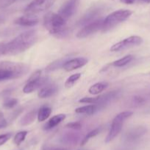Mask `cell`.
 Returning a JSON list of instances; mask_svg holds the SVG:
<instances>
[{
	"instance_id": "cell-28",
	"label": "cell",
	"mask_w": 150,
	"mask_h": 150,
	"mask_svg": "<svg viewBox=\"0 0 150 150\" xmlns=\"http://www.w3.org/2000/svg\"><path fill=\"white\" fill-rule=\"evenodd\" d=\"M82 127V125L79 122H70L66 125V127L73 130H79Z\"/></svg>"
},
{
	"instance_id": "cell-18",
	"label": "cell",
	"mask_w": 150,
	"mask_h": 150,
	"mask_svg": "<svg viewBox=\"0 0 150 150\" xmlns=\"http://www.w3.org/2000/svg\"><path fill=\"white\" fill-rule=\"evenodd\" d=\"M108 86V83L107 82H99V83H95L92 85L88 89V92L90 94L94 95H96L102 92L104 89H106Z\"/></svg>"
},
{
	"instance_id": "cell-4",
	"label": "cell",
	"mask_w": 150,
	"mask_h": 150,
	"mask_svg": "<svg viewBox=\"0 0 150 150\" xmlns=\"http://www.w3.org/2000/svg\"><path fill=\"white\" fill-rule=\"evenodd\" d=\"M132 14V11L129 10H125V9H121V10L113 12L109 14L105 18H104L101 32H106L113 28L116 27L119 23L127 20Z\"/></svg>"
},
{
	"instance_id": "cell-1",
	"label": "cell",
	"mask_w": 150,
	"mask_h": 150,
	"mask_svg": "<svg viewBox=\"0 0 150 150\" xmlns=\"http://www.w3.org/2000/svg\"><path fill=\"white\" fill-rule=\"evenodd\" d=\"M38 38L36 30L26 31L18 35L7 43H5L4 55H17L24 52L34 45Z\"/></svg>"
},
{
	"instance_id": "cell-26",
	"label": "cell",
	"mask_w": 150,
	"mask_h": 150,
	"mask_svg": "<svg viewBox=\"0 0 150 150\" xmlns=\"http://www.w3.org/2000/svg\"><path fill=\"white\" fill-rule=\"evenodd\" d=\"M17 103H18L17 99H16V98H9V99H7L5 101H4L3 105H4V107L5 108L10 109V108H13V107L16 106Z\"/></svg>"
},
{
	"instance_id": "cell-13",
	"label": "cell",
	"mask_w": 150,
	"mask_h": 150,
	"mask_svg": "<svg viewBox=\"0 0 150 150\" xmlns=\"http://www.w3.org/2000/svg\"><path fill=\"white\" fill-rule=\"evenodd\" d=\"M39 22V20L37 17H35V15H27L24 16H21V17L18 18L16 21H15V23L21 26H27V27H30V26H34L37 25Z\"/></svg>"
},
{
	"instance_id": "cell-24",
	"label": "cell",
	"mask_w": 150,
	"mask_h": 150,
	"mask_svg": "<svg viewBox=\"0 0 150 150\" xmlns=\"http://www.w3.org/2000/svg\"><path fill=\"white\" fill-rule=\"evenodd\" d=\"M100 131H101V129L96 128V129H94V130H91V132H89V133H88V134H87L86 136L84 137V139H82V142H81V146H84V145L86 144L90 139H92V138H94V137H95V136H96L97 135L100 133Z\"/></svg>"
},
{
	"instance_id": "cell-14",
	"label": "cell",
	"mask_w": 150,
	"mask_h": 150,
	"mask_svg": "<svg viewBox=\"0 0 150 150\" xmlns=\"http://www.w3.org/2000/svg\"><path fill=\"white\" fill-rule=\"evenodd\" d=\"M104 108L100 104H91V105H84V106L79 107V108L75 109V112L76 114H86V115H92V114H95L100 109Z\"/></svg>"
},
{
	"instance_id": "cell-30",
	"label": "cell",
	"mask_w": 150,
	"mask_h": 150,
	"mask_svg": "<svg viewBox=\"0 0 150 150\" xmlns=\"http://www.w3.org/2000/svg\"><path fill=\"white\" fill-rule=\"evenodd\" d=\"M16 1V0H0V9L8 7Z\"/></svg>"
},
{
	"instance_id": "cell-19",
	"label": "cell",
	"mask_w": 150,
	"mask_h": 150,
	"mask_svg": "<svg viewBox=\"0 0 150 150\" xmlns=\"http://www.w3.org/2000/svg\"><path fill=\"white\" fill-rule=\"evenodd\" d=\"M51 114V108L48 105H43L38 111L37 117L38 122H44L49 117Z\"/></svg>"
},
{
	"instance_id": "cell-29",
	"label": "cell",
	"mask_w": 150,
	"mask_h": 150,
	"mask_svg": "<svg viewBox=\"0 0 150 150\" xmlns=\"http://www.w3.org/2000/svg\"><path fill=\"white\" fill-rule=\"evenodd\" d=\"M11 133H5V134L0 135V146L4 144L11 138Z\"/></svg>"
},
{
	"instance_id": "cell-34",
	"label": "cell",
	"mask_w": 150,
	"mask_h": 150,
	"mask_svg": "<svg viewBox=\"0 0 150 150\" xmlns=\"http://www.w3.org/2000/svg\"><path fill=\"white\" fill-rule=\"evenodd\" d=\"M4 46H5V42H0V56L4 55Z\"/></svg>"
},
{
	"instance_id": "cell-21",
	"label": "cell",
	"mask_w": 150,
	"mask_h": 150,
	"mask_svg": "<svg viewBox=\"0 0 150 150\" xmlns=\"http://www.w3.org/2000/svg\"><path fill=\"white\" fill-rule=\"evenodd\" d=\"M133 58L134 57L132 55H126L125 56V57H122V58L119 59L112 62L111 65L116 67H124V66L126 65V64H129V62H131L132 60L133 59Z\"/></svg>"
},
{
	"instance_id": "cell-11",
	"label": "cell",
	"mask_w": 150,
	"mask_h": 150,
	"mask_svg": "<svg viewBox=\"0 0 150 150\" xmlns=\"http://www.w3.org/2000/svg\"><path fill=\"white\" fill-rule=\"evenodd\" d=\"M101 12H102V9L101 7H92L91 9L88 10L85 13V15L79 19L77 25L85 26V25L88 24V23H91L94 21H96L99 18V16L101 15Z\"/></svg>"
},
{
	"instance_id": "cell-22",
	"label": "cell",
	"mask_w": 150,
	"mask_h": 150,
	"mask_svg": "<svg viewBox=\"0 0 150 150\" xmlns=\"http://www.w3.org/2000/svg\"><path fill=\"white\" fill-rule=\"evenodd\" d=\"M68 58L66 57V58L60 59L57 60V61L53 62L52 63H51V64L46 67V71H53V70H57V69L60 68V67H63V64H64V63L66 62Z\"/></svg>"
},
{
	"instance_id": "cell-27",
	"label": "cell",
	"mask_w": 150,
	"mask_h": 150,
	"mask_svg": "<svg viewBox=\"0 0 150 150\" xmlns=\"http://www.w3.org/2000/svg\"><path fill=\"white\" fill-rule=\"evenodd\" d=\"M77 140L78 139L76 137V136L72 134H68L66 136H64V138H63V142L67 144H76Z\"/></svg>"
},
{
	"instance_id": "cell-9",
	"label": "cell",
	"mask_w": 150,
	"mask_h": 150,
	"mask_svg": "<svg viewBox=\"0 0 150 150\" xmlns=\"http://www.w3.org/2000/svg\"><path fill=\"white\" fill-rule=\"evenodd\" d=\"M143 38L139 36H131L127 38H125L123 40L119 41L113 45L110 48V51L113 52H119V51H124L127 48H132V47L138 46L142 44Z\"/></svg>"
},
{
	"instance_id": "cell-3",
	"label": "cell",
	"mask_w": 150,
	"mask_h": 150,
	"mask_svg": "<svg viewBox=\"0 0 150 150\" xmlns=\"http://www.w3.org/2000/svg\"><path fill=\"white\" fill-rule=\"evenodd\" d=\"M28 70V66L22 63L11 62H0V81L17 79L26 74Z\"/></svg>"
},
{
	"instance_id": "cell-10",
	"label": "cell",
	"mask_w": 150,
	"mask_h": 150,
	"mask_svg": "<svg viewBox=\"0 0 150 150\" xmlns=\"http://www.w3.org/2000/svg\"><path fill=\"white\" fill-rule=\"evenodd\" d=\"M80 0H68L60 7L58 14L67 21L77 10Z\"/></svg>"
},
{
	"instance_id": "cell-32",
	"label": "cell",
	"mask_w": 150,
	"mask_h": 150,
	"mask_svg": "<svg viewBox=\"0 0 150 150\" xmlns=\"http://www.w3.org/2000/svg\"><path fill=\"white\" fill-rule=\"evenodd\" d=\"M145 102V98H142V97H135L134 98V103L135 105H141Z\"/></svg>"
},
{
	"instance_id": "cell-20",
	"label": "cell",
	"mask_w": 150,
	"mask_h": 150,
	"mask_svg": "<svg viewBox=\"0 0 150 150\" xmlns=\"http://www.w3.org/2000/svg\"><path fill=\"white\" fill-rule=\"evenodd\" d=\"M38 112L36 111H32L27 113L26 115L24 116L20 121V124L23 126L29 125L31 123H32L35 120V117H37Z\"/></svg>"
},
{
	"instance_id": "cell-35",
	"label": "cell",
	"mask_w": 150,
	"mask_h": 150,
	"mask_svg": "<svg viewBox=\"0 0 150 150\" xmlns=\"http://www.w3.org/2000/svg\"><path fill=\"white\" fill-rule=\"evenodd\" d=\"M136 0H120L121 2L126 4H132L135 2Z\"/></svg>"
},
{
	"instance_id": "cell-12",
	"label": "cell",
	"mask_w": 150,
	"mask_h": 150,
	"mask_svg": "<svg viewBox=\"0 0 150 150\" xmlns=\"http://www.w3.org/2000/svg\"><path fill=\"white\" fill-rule=\"evenodd\" d=\"M88 63V59L84 57H77L67 60L63 66V69L66 71H73L78 68H81Z\"/></svg>"
},
{
	"instance_id": "cell-15",
	"label": "cell",
	"mask_w": 150,
	"mask_h": 150,
	"mask_svg": "<svg viewBox=\"0 0 150 150\" xmlns=\"http://www.w3.org/2000/svg\"><path fill=\"white\" fill-rule=\"evenodd\" d=\"M57 92V86L54 84H46L39 89L38 96L39 98L44 99L54 95Z\"/></svg>"
},
{
	"instance_id": "cell-8",
	"label": "cell",
	"mask_w": 150,
	"mask_h": 150,
	"mask_svg": "<svg viewBox=\"0 0 150 150\" xmlns=\"http://www.w3.org/2000/svg\"><path fill=\"white\" fill-rule=\"evenodd\" d=\"M103 23H104V18H98L96 21L91 22L88 24L83 26L82 29H79L76 33V38L79 39L88 38L94 34L96 33L97 32L102 29Z\"/></svg>"
},
{
	"instance_id": "cell-6",
	"label": "cell",
	"mask_w": 150,
	"mask_h": 150,
	"mask_svg": "<svg viewBox=\"0 0 150 150\" xmlns=\"http://www.w3.org/2000/svg\"><path fill=\"white\" fill-rule=\"evenodd\" d=\"M41 70H38L34 72L28 79L27 82L24 86L23 92L25 94H29L46 85V78H41Z\"/></svg>"
},
{
	"instance_id": "cell-33",
	"label": "cell",
	"mask_w": 150,
	"mask_h": 150,
	"mask_svg": "<svg viewBox=\"0 0 150 150\" xmlns=\"http://www.w3.org/2000/svg\"><path fill=\"white\" fill-rule=\"evenodd\" d=\"M41 150H68V149H62V148H54V149H51V148L48 147L47 146H43Z\"/></svg>"
},
{
	"instance_id": "cell-31",
	"label": "cell",
	"mask_w": 150,
	"mask_h": 150,
	"mask_svg": "<svg viewBox=\"0 0 150 150\" xmlns=\"http://www.w3.org/2000/svg\"><path fill=\"white\" fill-rule=\"evenodd\" d=\"M7 126V122L2 113L0 111V129H3Z\"/></svg>"
},
{
	"instance_id": "cell-16",
	"label": "cell",
	"mask_w": 150,
	"mask_h": 150,
	"mask_svg": "<svg viewBox=\"0 0 150 150\" xmlns=\"http://www.w3.org/2000/svg\"><path fill=\"white\" fill-rule=\"evenodd\" d=\"M65 119H66V115L63 114H57V115L54 116L44 125V130H49L54 128L56 126L58 125L59 124H60Z\"/></svg>"
},
{
	"instance_id": "cell-17",
	"label": "cell",
	"mask_w": 150,
	"mask_h": 150,
	"mask_svg": "<svg viewBox=\"0 0 150 150\" xmlns=\"http://www.w3.org/2000/svg\"><path fill=\"white\" fill-rule=\"evenodd\" d=\"M146 133V129L144 127H138L132 129L126 135V139L128 141H135L144 136Z\"/></svg>"
},
{
	"instance_id": "cell-36",
	"label": "cell",
	"mask_w": 150,
	"mask_h": 150,
	"mask_svg": "<svg viewBox=\"0 0 150 150\" xmlns=\"http://www.w3.org/2000/svg\"><path fill=\"white\" fill-rule=\"evenodd\" d=\"M142 1H144V2L147 3V4H149L150 3V0H142Z\"/></svg>"
},
{
	"instance_id": "cell-23",
	"label": "cell",
	"mask_w": 150,
	"mask_h": 150,
	"mask_svg": "<svg viewBox=\"0 0 150 150\" xmlns=\"http://www.w3.org/2000/svg\"><path fill=\"white\" fill-rule=\"evenodd\" d=\"M81 77V73H75V74L71 75V76H69L67 79V80L66 81V83H65V86L66 88H71V86H73L75 84L76 81L80 79Z\"/></svg>"
},
{
	"instance_id": "cell-25",
	"label": "cell",
	"mask_w": 150,
	"mask_h": 150,
	"mask_svg": "<svg viewBox=\"0 0 150 150\" xmlns=\"http://www.w3.org/2000/svg\"><path fill=\"white\" fill-rule=\"evenodd\" d=\"M27 133V131H20L16 133V135L14 137V139H13V142H14L15 144L17 145V146H19L24 141Z\"/></svg>"
},
{
	"instance_id": "cell-5",
	"label": "cell",
	"mask_w": 150,
	"mask_h": 150,
	"mask_svg": "<svg viewBox=\"0 0 150 150\" xmlns=\"http://www.w3.org/2000/svg\"><path fill=\"white\" fill-rule=\"evenodd\" d=\"M133 114L132 111H123L115 117L112 122L110 131L105 139L106 143H110L114 140L121 131L124 122Z\"/></svg>"
},
{
	"instance_id": "cell-37",
	"label": "cell",
	"mask_w": 150,
	"mask_h": 150,
	"mask_svg": "<svg viewBox=\"0 0 150 150\" xmlns=\"http://www.w3.org/2000/svg\"><path fill=\"white\" fill-rule=\"evenodd\" d=\"M16 1H18V0H16Z\"/></svg>"
},
{
	"instance_id": "cell-2",
	"label": "cell",
	"mask_w": 150,
	"mask_h": 150,
	"mask_svg": "<svg viewBox=\"0 0 150 150\" xmlns=\"http://www.w3.org/2000/svg\"><path fill=\"white\" fill-rule=\"evenodd\" d=\"M44 26L51 35L58 39H64L69 34L66 21L58 13H47L44 18Z\"/></svg>"
},
{
	"instance_id": "cell-7",
	"label": "cell",
	"mask_w": 150,
	"mask_h": 150,
	"mask_svg": "<svg viewBox=\"0 0 150 150\" xmlns=\"http://www.w3.org/2000/svg\"><path fill=\"white\" fill-rule=\"evenodd\" d=\"M56 0H33L24 10L27 15H36L49 10L53 6Z\"/></svg>"
}]
</instances>
